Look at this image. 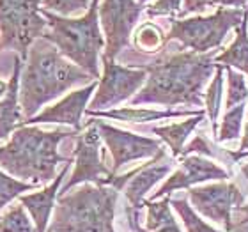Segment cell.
<instances>
[{"label": "cell", "mask_w": 248, "mask_h": 232, "mask_svg": "<svg viewBox=\"0 0 248 232\" xmlns=\"http://www.w3.org/2000/svg\"><path fill=\"white\" fill-rule=\"evenodd\" d=\"M137 67L149 77L144 89L131 99V107L142 103L176 107L202 105V91L217 64L204 53L179 52Z\"/></svg>", "instance_id": "cell-1"}, {"label": "cell", "mask_w": 248, "mask_h": 232, "mask_svg": "<svg viewBox=\"0 0 248 232\" xmlns=\"http://www.w3.org/2000/svg\"><path fill=\"white\" fill-rule=\"evenodd\" d=\"M91 78L89 73L67 62L53 46L36 39L29 48L27 66L20 77L21 110L27 119H32L43 105L59 98L75 85L91 82Z\"/></svg>", "instance_id": "cell-2"}, {"label": "cell", "mask_w": 248, "mask_h": 232, "mask_svg": "<svg viewBox=\"0 0 248 232\" xmlns=\"http://www.w3.org/2000/svg\"><path fill=\"white\" fill-rule=\"evenodd\" d=\"M77 133L67 128L45 131L37 126H21L7 144L0 145V169L20 179H32L34 185H46L57 177L61 163L71 161L59 155V144Z\"/></svg>", "instance_id": "cell-3"}, {"label": "cell", "mask_w": 248, "mask_h": 232, "mask_svg": "<svg viewBox=\"0 0 248 232\" xmlns=\"http://www.w3.org/2000/svg\"><path fill=\"white\" fill-rule=\"evenodd\" d=\"M99 0H93L91 9L82 18H64L43 9L41 15L46 20L48 29L43 39L53 43L61 55L73 61L78 67L89 73L93 78L99 77V50L103 48L105 39L99 32L98 7Z\"/></svg>", "instance_id": "cell-4"}, {"label": "cell", "mask_w": 248, "mask_h": 232, "mask_svg": "<svg viewBox=\"0 0 248 232\" xmlns=\"http://www.w3.org/2000/svg\"><path fill=\"white\" fill-rule=\"evenodd\" d=\"M117 191L112 186H91L85 183L69 195H61L46 232H115Z\"/></svg>", "instance_id": "cell-5"}, {"label": "cell", "mask_w": 248, "mask_h": 232, "mask_svg": "<svg viewBox=\"0 0 248 232\" xmlns=\"http://www.w3.org/2000/svg\"><path fill=\"white\" fill-rule=\"evenodd\" d=\"M248 16L245 9L218 7L211 16H195L170 21V31L165 36V41H181L183 46L191 48L195 53L209 52L220 48L231 29H236Z\"/></svg>", "instance_id": "cell-6"}, {"label": "cell", "mask_w": 248, "mask_h": 232, "mask_svg": "<svg viewBox=\"0 0 248 232\" xmlns=\"http://www.w3.org/2000/svg\"><path fill=\"white\" fill-rule=\"evenodd\" d=\"M43 0H0V52L16 50L27 61L29 48L46 32L39 4Z\"/></svg>", "instance_id": "cell-7"}, {"label": "cell", "mask_w": 248, "mask_h": 232, "mask_svg": "<svg viewBox=\"0 0 248 232\" xmlns=\"http://www.w3.org/2000/svg\"><path fill=\"white\" fill-rule=\"evenodd\" d=\"M75 160L77 167L73 175L59 191L61 195H66L73 186L80 183H94L96 186H110V181L114 179V172L107 169L101 160V137H99L98 126L91 119L87 123V129L77 137V149H75ZM59 195V197H61Z\"/></svg>", "instance_id": "cell-8"}, {"label": "cell", "mask_w": 248, "mask_h": 232, "mask_svg": "<svg viewBox=\"0 0 248 232\" xmlns=\"http://www.w3.org/2000/svg\"><path fill=\"white\" fill-rule=\"evenodd\" d=\"M101 61H103V78L85 114L105 112L110 107L123 103L128 98H131L147 80V71L144 69L119 66L107 57H101Z\"/></svg>", "instance_id": "cell-9"}, {"label": "cell", "mask_w": 248, "mask_h": 232, "mask_svg": "<svg viewBox=\"0 0 248 232\" xmlns=\"http://www.w3.org/2000/svg\"><path fill=\"white\" fill-rule=\"evenodd\" d=\"M144 5L137 0H103L99 7V18L103 25L107 45L103 57L114 61L124 46L129 45V37L137 25Z\"/></svg>", "instance_id": "cell-10"}, {"label": "cell", "mask_w": 248, "mask_h": 232, "mask_svg": "<svg viewBox=\"0 0 248 232\" xmlns=\"http://www.w3.org/2000/svg\"><path fill=\"white\" fill-rule=\"evenodd\" d=\"M188 199L202 217L225 225V231H232L234 207L243 204L245 197L234 183H217L201 188H191Z\"/></svg>", "instance_id": "cell-11"}, {"label": "cell", "mask_w": 248, "mask_h": 232, "mask_svg": "<svg viewBox=\"0 0 248 232\" xmlns=\"http://www.w3.org/2000/svg\"><path fill=\"white\" fill-rule=\"evenodd\" d=\"M93 121L98 126L99 137L105 140L110 155L114 158V169H112L114 174H117V170L123 169L129 161L151 158L161 151V144L158 140L114 128V126H110L103 121H98V119H93Z\"/></svg>", "instance_id": "cell-12"}, {"label": "cell", "mask_w": 248, "mask_h": 232, "mask_svg": "<svg viewBox=\"0 0 248 232\" xmlns=\"http://www.w3.org/2000/svg\"><path fill=\"white\" fill-rule=\"evenodd\" d=\"M225 181L229 179V172L223 170L222 167H218L215 161L206 160L204 156L188 155L181 158V167L177 169L174 174L165 181V185L151 197V201L167 197L169 193L181 188H190L197 183H204V181Z\"/></svg>", "instance_id": "cell-13"}, {"label": "cell", "mask_w": 248, "mask_h": 232, "mask_svg": "<svg viewBox=\"0 0 248 232\" xmlns=\"http://www.w3.org/2000/svg\"><path fill=\"white\" fill-rule=\"evenodd\" d=\"M98 83L91 82L87 87L78 89L75 93H69L66 98H62L61 101H57L55 105L48 107L46 110L39 112L37 115H34L32 119H27L21 123V126L25 124H50V123H57V124H69L73 126L75 131H80L82 129V114L85 112V107H87V101L91 98V94L94 93Z\"/></svg>", "instance_id": "cell-14"}, {"label": "cell", "mask_w": 248, "mask_h": 232, "mask_svg": "<svg viewBox=\"0 0 248 232\" xmlns=\"http://www.w3.org/2000/svg\"><path fill=\"white\" fill-rule=\"evenodd\" d=\"M165 149L161 147V151L155 156V160H151L149 163L139 167L137 174L124 185V193L128 202L133 206V209L139 211L140 207L144 206V197L145 193L153 188L160 179H163L172 169V160H165Z\"/></svg>", "instance_id": "cell-15"}, {"label": "cell", "mask_w": 248, "mask_h": 232, "mask_svg": "<svg viewBox=\"0 0 248 232\" xmlns=\"http://www.w3.org/2000/svg\"><path fill=\"white\" fill-rule=\"evenodd\" d=\"M69 165H71V161H69V163H64L61 174H59L57 177L52 181V185H48L46 188H43V190L36 191V193H29V195L18 197L21 206L31 213L37 232L48 231L50 215H52V211H53L55 199H57V195H59V188H61V183H62V179H64V175H66Z\"/></svg>", "instance_id": "cell-16"}, {"label": "cell", "mask_w": 248, "mask_h": 232, "mask_svg": "<svg viewBox=\"0 0 248 232\" xmlns=\"http://www.w3.org/2000/svg\"><path fill=\"white\" fill-rule=\"evenodd\" d=\"M23 61L15 57L13 66V77L7 83V93L4 98H0V140L7 139L16 128H21V107L18 103L20 99V77Z\"/></svg>", "instance_id": "cell-17"}, {"label": "cell", "mask_w": 248, "mask_h": 232, "mask_svg": "<svg viewBox=\"0 0 248 232\" xmlns=\"http://www.w3.org/2000/svg\"><path fill=\"white\" fill-rule=\"evenodd\" d=\"M201 112H177V110H153V108H137V107H126L119 110H108V112H91L89 117H107L115 119V121H124V123H149V121H158V119L169 117H193Z\"/></svg>", "instance_id": "cell-18"}, {"label": "cell", "mask_w": 248, "mask_h": 232, "mask_svg": "<svg viewBox=\"0 0 248 232\" xmlns=\"http://www.w3.org/2000/svg\"><path fill=\"white\" fill-rule=\"evenodd\" d=\"M201 121H204V112H201L199 115H193V117H190L188 121H183V123L165 124V126L153 128V133L158 135L161 140H165V144L170 147L174 158H179L183 153V145H185L186 139L201 124Z\"/></svg>", "instance_id": "cell-19"}, {"label": "cell", "mask_w": 248, "mask_h": 232, "mask_svg": "<svg viewBox=\"0 0 248 232\" xmlns=\"http://www.w3.org/2000/svg\"><path fill=\"white\" fill-rule=\"evenodd\" d=\"M215 64H222L227 67H236L241 73L248 75V32L247 18L239 27H236V39L223 53L215 59Z\"/></svg>", "instance_id": "cell-20"}, {"label": "cell", "mask_w": 248, "mask_h": 232, "mask_svg": "<svg viewBox=\"0 0 248 232\" xmlns=\"http://www.w3.org/2000/svg\"><path fill=\"white\" fill-rule=\"evenodd\" d=\"M144 206H147V220H145V229L142 232H181L170 213L169 197H165L160 202H144Z\"/></svg>", "instance_id": "cell-21"}, {"label": "cell", "mask_w": 248, "mask_h": 232, "mask_svg": "<svg viewBox=\"0 0 248 232\" xmlns=\"http://www.w3.org/2000/svg\"><path fill=\"white\" fill-rule=\"evenodd\" d=\"M225 67L222 64H217V75L213 77L206 94H204V103H206L207 115H209V123L213 126V133L217 135L218 131V112H220V101H222V87H223V78L222 73Z\"/></svg>", "instance_id": "cell-22"}, {"label": "cell", "mask_w": 248, "mask_h": 232, "mask_svg": "<svg viewBox=\"0 0 248 232\" xmlns=\"http://www.w3.org/2000/svg\"><path fill=\"white\" fill-rule=\"evenodd\" d=\"M165 43V36H163L161 29L156 27L155 23H151V21L142 23L133 36V45L142 52H158Z\"/></svg>", "instance_id": "cell-23"}, {"label": "cell", "mask_w": 248, "mask_h": 232, "mask_svg": "<svg viewBox=\"0 0 248 232\" xmlns=\"http://www.w3.org/2000/svg\"><path fill=\"white\" fill-rule=\"evenodd\" d=\"M0 232H37L36 225L31 222L25 207L18 204L13 206L4 217L0 218Z\"/></svg>", "instance_id": "cell-24"}, {"label": "cell", "mask_w": 248, "mask_h": 232, "mask_svg": "<svg viewBox=\"0 0 248 232\" xmlns=\"http://www.w3.org/2000/svg\"><path fill=\"white\" fill-rule=\"evenodd\" d=\"M245 114V103L234 107V108L227 110V114L223 117L222 126L217 131L215 139L217 142H229V140H236L241 131V121H243Z\"/></svg>", "instance_id": "cell-25"}, {"label": "cell", "mask_w": 248, "mask_h": 232, "mask_svg": "<svg viewBox=\"0 0 248 232\" xmlns=\"http://www.w3.org/2000/svg\"><path fill=\"white\" fill-rule=\"evenodd\" d=\"M36 188L37 185H34V183H23L20 179H15L0 169V209H4L9 202L18 199L23 191L36 190Z\"/></svg>", "instance_id": "cell-26"}, {"label": "cell", "mask_w": 248, "mask_h": 232, "mask_svg": "<svg viewBox=\"0 0 248 232\" xmlns=\"http://www.w3.org/2000/svg\"><path fill=\"white\" fill-rule=\"evenodd\" d=\"M170 206L179 213V217L183 218V223L188 232H218L217 229L209 227L204 220L199 218L193 207L188 206V202L185 199H170Z\"/></svg>", "instance_id": "cell-27"}, {"label": "cell", "mask_w": 248, "mask_h": 232, "mask_svg": "<svg viewBox=\"0 0 248 232\" xmlns=\"http://www.w3.org/2000/svg\"><path fill=\"white\" fill-rule=\"evenodd\" d=\"M223 67H225L229 78V93H227L225 107H227V110H231L234 107H238V105L245 103V99L248 98V85L241 73L234 71L232 67H227V66Z\"/></svg>", "instance_id": "cell-28"}, {"label": "cell", "mask_w": 248, "mask_h": 232, "mask_svg": "<svg viewBox=\"0 0 248 232\" xmlns=\"http://www.w3.org/2000/svg\"><path fill=\"white\" fill-rule=\"evenodd\" d=\"M46 11H57L61 16L77 15L89 5V0H43Z\"/></svg>", "instance_id": "cell-29"}, {"label": "cell", "mask_w": 248, "mask_h": 232, "mask_svg": "<svg viewBox=\"0 0 248 232\" xmlns=\"http://www.w3.org/2000/svg\"><path fill=\"white\" fill-rule=\"evenodd\" d=\"M181 0H156L147 5V16L158 18V16H179L181 15Z\"/></svg>", "instance_id": "cell-30"}, {"label": "cell", "mask_w": 248, "mask_h": 232, "mask_svg": "<svg viewBox=\"0 0 248 232\" xmlns=\"http://www.w3.org/2000/svg\"><path fill=\"white\" fill-rule=\"evenodd\" d=\"M218 5V0H185V9L181 11V18L188 13H202L207 7Z\"/></svg>", "instance_id": "cell-31"}, {"label": "cell", "mask_w": 248, "mask_h": 232, "mask_svg": "<svg viewBox=\"0 0 248 232\" xmlns=\"http://www.w3.org/2000/svg\"><path fill=\"white\" fill-rule=\"evenodd\" d=\"M232 161H238L245 156H248V121H247V126H245V135H243V140H241V147H239V153H232Z\"/></svg>", "instance_id": "cell-32"}, {"label": "cell", "mask_w": 248, "mask_h": 232, "mask_svg": "<svg viewBox=\"0 0 248 232\" xmlns=\"http://www.w3.org/2000/svg\"><path fill=\"white\" fill-rule=\"evenodd\" d=\"M247 2L248 0H218V5H222V7H231V9H243L247 7Z\"/></svg>", "instance_id": "cell-33"}, {"label": "cell", "mask_w": 248, "mask_h": 232, "mask_svg": "<svg viewBox=\"0 0 248 232\" xmlns=\"http://www.w3.org/2000/svg\"><path fill=\"white\" fill-rule=\"evenodd\" d=\"M5 93H7V83L4 80H0V98H4Z\"/></svg>", "instance_id": "cell-34"}, {"label": "cell", "mask_w": 248, "mask_h": 232, "mask_svg": "<svg viewBox=\"0 0 248 232\" xmlns=\"http://www.w3.org/2000/svg\"><path fill=\"white\" fill-rule=\"evenodd\" d=\"M241 172H243V175L247 177V181H248V163H247V165L241 167Z\"/></svg>", "instance_id": "cell-35"}, {"label": "cell", "mask_w": 248, "mask_h": 232, "mask_svg": "<svg viewBox=\"0 0 248 232\" xmlns=\"http://www.w3.org/2000/svg\"><path fill=\"white\" fill-rule=\"evenodd\" d=\"M137 2H139V4H142V5H144L145 2H147V0H137Z\"/></svg>", "instance_id": "cell-36"}, {"label": "cell", "mask_w": 248, "mask_h": 232, "mask_svg": "<svg viewBox=\"0 0 248 232\" xmlns=\"http://www.w3.org/2000/svg\"><path fill=\"white\" fill-rule=\"evenodd\" d=\"M247 11H248V7H247Z\"/></svg>", "instance_id": "cell-37"}]
</instances>
